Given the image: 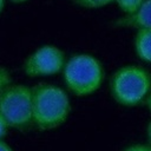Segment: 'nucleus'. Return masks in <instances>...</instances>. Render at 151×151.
I'll return each mask as SVG.
<instances>
[{
	"instance_id": "obj_1",
	"label": "nucleus",
	"mask_w": 151,
	"mask_h": 151,
	"mask_svg": "<svg viewBox=\"0 0 151 151\" xmlns=\"http://www.w3.org/2000/svg\"><path fill=\"white\" fill-rule=\"evenodd\" d=\"M70 100L59 87L40 84L32 88V120L42 130L60 126L68 117Z\"/></svg>"
},
{
	"instance_id": "obj_2",
	"label": "nucleus",
	"mask_w": 151,
	"mask_h": 151,
	"mask_svg": "<svg viewBox=\"0 0 151 151\" xmlns=\"http://www.w3.org/2000/svg\"><path fill=\"white\" fill-rule=\"evenodd\" d=\"M103 77L101 64L90 54L73 55L64 65L65 83L77 96H87L97 91Z\"/></svg>"
},
{
	"instance_id": "obj_3",
	"label": "nucleus",
	"mask_w": 151,
	"mask_h": 151,
	"mask_svg": "<svg viewBox=\"0 0 151 151\" xmlns=\"http://www.w3.org/2000/svg\"><path fill=\"white\" fill-rule=\"evenodd\" d=\"M151 87V76L136 65L123 66L111 78V92L114 99L125 106L140 103Z\"/></svg>"
},
{
	"instance_id": "obj_4",
	"label": "nucleus",
	"mask_w": 151,
	"mask_h": 151,
	"mask_svg": "<svg viewBox=\"0 0 151 151\" xmlns=\"http://www.w3.org/2000/svg\"><path fill=\"white\" fill-rule=\"evenodd\" d=\"M0 113L8 126L22 127L32 120V88L12 85L0 92Z\"/></svg>"
},
{
	"instance_id": "obj_5",
	"label": "nucleus",
	"mask_w": 151,
	"mask_h": 151,
	"mask_svg": "<svg viewBox=\"0 0 151 151\" xmlns=\"http://www.w3.org/2000/svg\"><path fill=\"white\" fill-rule=\"evenodd\" d=\"M64 67V53L55 46L46 45L28 57L24 65L26 74L31 77L50 76Z\"/></svg>"
},
{
	"instance_id": "obj_6",
	"label": "nucleus",
	"mask_w": 151,
	"mask_h": 151,
	"mask_svg": "<svg viewBox=\"0 0 151 151\" xmlns=\"http://www.w3.org/2000/svg\"><path fill=\"white\" fill-rule=\"evenodd\" d=\"M124 24L137 28H151V0H144L140 7L132 14L124 18Z\"/></svg>"
},
{
	"instance_id": "obj_7",
	"label": "nucleus",
	"mask_w": 151,
	"mask_h": 151,
	"mask_svg": "<svg viewBox=\"0 0 151 151\" xmlns=\"http://www.w3.org/2000/svg\"><path fill=\"white\" fill-rule=\"evenodd\" d=\"M134 50L142 60L151 63V28H138L134 37Z\"/></svg>"
},
{
	"instance_id": "obj_8",
	"label": "nucleus",
	"mask_w": 151,
	"mask_h": 151,
	"mask_svg": "<svg viewBox=\"0 0 151 151\" xmlns=\"http://www.w3.org/2000/svg\"><path fill=\"white\" fill-rule=\"evenodd\" d=\"M114 1L118 4L120 9L127 14L134 13L144 2V0H114Z\"/></svg>"
},
{
	"instance_id": "obj_9",
	"label": "nucleus",
	"mask_w": 151,
	"mask_h": 151,
	"mask_svg": "<svg viewBox=\"0 0 151 151\" xmlns=\"http://www.w3.org/2000/svg\"><path fill=\"white\" fill-rule=\"evenodd\" d=\"M113 0H76V2L83 7H87V8H98V7H103L109 5L110 2H112Z\"/></svg>"
},
{
	"instance_id": "obj_10",
	"label": "nucleus",
	"mask_w": 151,
	"mask_h": 151,
	"mask_svg": "<svg viewBox=\"0 0 151 151\" xmlns=\"http://www.w3.org/2000/svg\"><path fill=\"white\" fill-rule=\"evenodd\" d=\"M11 81V77H9V72L4 68V67H0V92L8 86Z\"/></svg>"
},
{
	"instance_id": "obj_11",
	"label": "nucleus",
	"mask_w": 151,
	"mask_h": 151,
	"mask_svg": "<svg viewBox=\"0 0 151 151\" xmlns=\"http://www.w3.org/2000/svg\"><path fill=\"white\" fill-rule=\"evenodd\" d=\"M7 127H8V124L6 123L5 118H4V117L1 116V113H0V140H1V138L6 134Z\"/></svg>"
},
{
	"instance_id": "obj_12",
	"label": "nucleus",
	"mask_w": 151,
	"mask_h": 151,
	"mask_svg": "<svg viewBox=\"0 0 151 151\" xmlns=\"http://www.w3.org/2000/svg\"><path fill=\"white\" fill-rule=\"evenodd\" d=\"M124 151H151V146L147 145H132Z\"/></svg>"
},
{
	"instance_id": "obj_13",
	"label": "nucleus",
	"mask_w": 151,
	"mask_h": 151,
	"mask_svg": "<svg viewBox=\"0 0 151 151\" xmlns=\"http://www.w3.org/2000/svg\"><path fill=\"white\" fill-rule=\"evenodd\" d=\"M0 151H13L5 142H2V140H0Z\"/></svg>"
},
{
	"instance_id": "obj_14",
	"label": "nucleus",
	"mask_w": 151,
	"mask_h": 151,
	"mask_svg": "<svg viewBox=\"0 0 151 151\" xmlns=\"http://www.w3.org/2000/svg\"><path fill=\"white\" fill-rule=\"evenodd\" d=\"M147 136H149V138H150V140H151V123H150L149 126H147Z\"/></svg>"
},
{
	"instance_id": "obj_15",
	"label": "nucleus",
	"mask_w": 151,
	"mask_h": 151,
	"mask_svg": "<svg viewBox=\"0 0 151 151\" xmlns=\"http://www.w3.org/2000/svg\"><path fill=\"white\" fill-rule=\"evenodd\" d=\"M147 106H149V109L151 110V94H150L149 98H147Z\"/></svg>"
},
{
	"instance_id": "obj_16",
	"label": "nucleus",
	"mask_w": 151,
	"mask_h": 151,
	"mask_svg": "<svg viewBox=\"0 0 151 151\" xmlns=\"http://www.w3.org/2000/svg\"><path fill=\"white\" fill-rule=\"evenodd\" d=\"M2 7H4V0H0V12H1Z\"/></svg>"
},
{
	"instance_id": "obj_17",
	"label": "nucleus",
	"mask_w": 151,
	"mask_h": 151,
	"mask_svg": "<svg viewBox=\"0 0 151 151\" xmlns=\"http://www.w3.org/2000/svg\"><path fill=\"white\" fill-rule=\"evenodd\" d=\"M12 1H15V2H22V1H26V0H12Z\"/></svg>"
}]
</instances>
